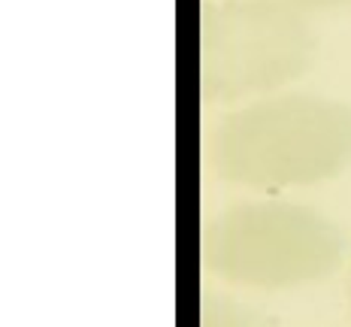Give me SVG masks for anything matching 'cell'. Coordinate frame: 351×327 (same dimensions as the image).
<instances>
[{"mask_svg":"<svg viewBox=\"0 0 351 327\" xmlns=\"http://www.w3.org/2000/svg\"><path fill=\"white\" fill-rule=\"evenodd\" d=\"M282 3L303 6V10H327V6H342V3H351V0H282Z\"/></svg>","mask_w":351,"mask_h":327,"instance_id":"3957f363","label":"cell"},{"mask_svg":"<svg viewBox=\"0 0 351 327\" xmlns=\"http://www.w3.org/2000/svg\"><path fill=\"white\" fill-rule=\"evenodd\" d=\"M209 164L243 185H306L351 161V109L315 94H282L221 119L209 136Z\"/></svg>","mask_w":351,"mask_h":327,"instance_id":"6da1fadb","label":"cell"},{"mask_svg":"<svg viewBox=\"0 0 351 327\" xmlns=\"http://www.w3.org/2000/svg\"><path fill=\"white\" fill-rule=\"evenodd\" d=\"M315 40L300 12L282 0H224L200 16V91L239 100L303 73Z\"/></svg>","mask_w":351,"mask_h":327,"instance_id":"7a4b0ae2","label":"cell"}]
</instances>
